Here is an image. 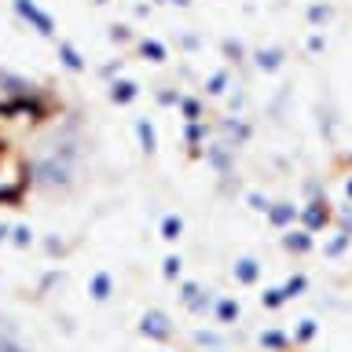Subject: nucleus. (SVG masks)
<instances>
[{
  "label": "nucleus",
  "instance_id": "nucleus-1",
  "mask_svg": "<svg viewBox=\"0 0 352 352\" xmlns=\"http://www.w3.org/2000/svg\"><path fill=\"white\" fill-rule=\"evenodd\" d=\"M85 110L55 85L0 66V209L74 195L92 165Z\"/></svg>",
  "mask_w": 352,
  "mask_h": 352
},
{
  "label": "nucleus",
  "instance_id": "nucleus-2",
  "mask_svg": "<svg viewBox=\"0 0 352 352\" xmlns=\"http://www.w3.org/2000/svg\"><path fill=\"white\" fill-rule=\"evenodd\" d=\"M0 352H37L33 341L26 338V330H22L4 308H0Z\"/></svg>",
  "mask_w": 352,
  "mask_h": 352
}]
</instances>
